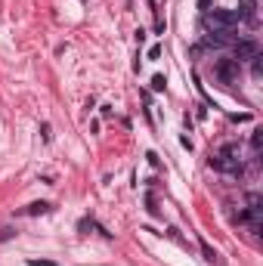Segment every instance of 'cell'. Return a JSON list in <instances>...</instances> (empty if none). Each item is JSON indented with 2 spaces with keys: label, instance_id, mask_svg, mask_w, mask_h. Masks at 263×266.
Segmentation results:
<instances>
[{
  "label": "cell",
  "instance_id": "obj_9",
  "mask_svg": "<svg viewBox=\"0 0 263 266\" xmlns=\"http://www.w3.org/2000/svg\"><path fill=\"white\" fill-rule=\"evenodd\" d=\"M164 84H167V81H164V74H155V77H152V90H158V93H161V90H164Z\"/></svg>",
  "mask_w": 263,
  "mask_h": 266
},
{
  "label": "cell",
  "instance_id": "obj_11",
  "mask_svg": "<svg viewBox=\"0 0 263 266\" xmlns=\"http://www.w3.org/2000/svg\"><path fill=\"white\" fill-rule=\"evenodd\" d=\"M28 266H56V260H28Z\"/></svg>",
  "mask_w": 263,
  "mask_h": 266
},
{
  "label": "cell",
  "instance_id": "obj_7",
  "mask_svg": "<svg viewBox=\"0 0 263 266\" xmlns=\"http://www.w3.org/2000/svg\"><path fill=\"white\" fill-rule=\"evenodd\" d=\"M198 244H201V254H204V260H208V263H214V260H217V251H214V248H211V244L204 242V239H198Z\"/></svg>",
  "mask_w": 263,
  "mask_h": 266
},
{
  "label": "cell",
  "instance_id": "obj_1",
  "mask_svg": "<svg viewBox=\"0 0 263 266\" xmlns=\"http://www.w3.org/2000/svg\"><path fill=\"white\" fill-rule=\"evenodd\" d=\"M214 170H223L229 176H241V158H239V145H223V149L211 158Z\"/></svg>",
  "mask_w": 263,
  "mask_h": 266
},
{
  "label": "cell",
  "instance_id": "obj_12",
  "mask_svg": "<svg viewBox=\"0 0 263 266\" xmlns=\"http://www.w3.org/2000/svg\"><path fill=\"white\" fill-rule=\"evenodd\" d=\"M158 56H161V47H158V44H155V47H152V50H149V59H158Z\"/></svg>",
  "mask_w": 263,
  "mask_h": 266
},
{
  "label": "cell",
  "instance_id": "obj_3",
  "mask_svg": "<svg viewBox=\"0 0 263 266\" xmlns=\"http://www.w3.org/2000/svg\"><path fill=\"white\" fill-rule=\"evenodd\" d=\"M214 74H217L220 84H232L239 77V62L236 59H217L214 62Z\"/></svg>",
  "mask_w": 263,
  "mask_h": 266
},
{
  "label": "cell",
  "instance_id": "obj_2",
  "mask_svg": "<svg viewBox=\"0 0 263 266\" xmlns=\"http://www.w3.org/2000/svg\"><path fill=\"white\" fill-rule=\"evenodd\" d=\"M204 25H208L211 31H236L239 16L232 13V9H211V13L204 16Z\"/></svg>",
  "mask_w": 263,
  "mask_h": 266
},
{
  "label": "cell",
  "instance_id": "obj_8",
  "mask_svg": "<svg viewBox=\"0 0 263 266\" xmlns=\"http://www.w3.org/2000/svg\"><path fill=\"white\" fill-rule=\"evenodd\" d=\"M260 145H263V130H254L251 133V149H254V155L260 152Z\"/></svg>",
  "mask_w": 263,
  "mask_h": 266
},
{
  "label": "cell",
  "instance_id": "obj_6",
  "mask_svg": "<svg viewBox=\"0 0 263 266\" xmlns=\"http://www.w3.org/2000/svg\"><path fill=\"white\" fill-rule=\"evenodd\" d=\"M53 208H50V204H47V201H34V204H28V208H25V214L28 217H37V214H50Z\"/></svg>",
  "mask_w": 263,
  "mask_h": 266
},
{
  "label": "cell",
  "instance_id": "obj_4",
  "mask_svg": "<svg viewBox=\"0 0 263 266\" xmlns=\"http://www.w3.org/2000/svg\"><path fill=\"white\" fill-rule=\"evenodd\" d=\"M254 56H260L257 53V41H236V62L241 65V62H251Z\"/></svg>",
  "mask_w": 263,
  "mask_h": 266
},
{
  "label": "cell",
  "instance_id": "obj_5",
  "mask_svg": "<svg viewBox=\"0 0 263 266\" xmlns=\"http://www.w3.org/2000/svg\"><path fill=\"white\" fill-rule=\"evenodd\" d=\"M254 9H257V3H254V0H241V9H239V22H248V25H257V13H254Z\"/></svg>",
  "mask_w": 263,
  "mask_h": 266
},
{
  "label": "cell",
  "instance_id": "obj_10",
  "mask_svg": "<svg viewBox=\"0 0 263 266\" xmlns=\"http://www.w3.org/2000/svg\"><path fill=\"white\" fill-rule=\"evenodd\" d=\"M13 235H16V229H9V226H6V229H0V242H6V239H13Z\"/></svg>",
  "mask_w": 263,
  "mask_h": 266
}]
</instances>
